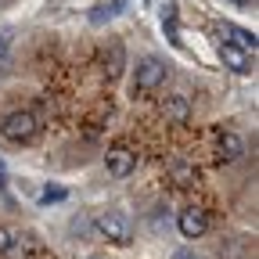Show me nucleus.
Here are the masks:
<instances>
[{"label":"nucleus","mask_w":259,"mask_h":259,"mask_svg":"<svg viewBox=\"0 0 259 259\" xmlns=\"http://www.w3.org/2000/svg\"><path fill=\"white\" fill-rule=\"evenodd\" d=\"M177 227H180L184 238H202V234L209 231V216H205V209H198V205H187V209L177 216Z\"/></svg>","instance_id":"nucleus-3"},{"label":"nucleus","mask_w":259,"mask_h":259,"mask_svg":"<svg viewBox=\"0 0 259 259\" xmlns=\"http://www.w3.org/2000/svg\"><path fill=\"white\" fill-rule=\"evenodd\" d=\"M241 137L238 134H231V130H227V134H220V158L223 162H238L241 158Z\"/></svg>","instance_id":"nucleus-10"},{"label":"nucleus","mask_w":259,"mask_h":259,"mask_svg":"<svg viewBox=\"0 0 259 259\" xmlns=\"http://www.w3.org/2000/svg\"><path fill=\"white\" fill-rule=\"evenodd\" d=\"M162 112H166V119H173V122H184V119L191 115V101H187L184 94H173V97H166Z\"/></svg>","instance_id":"nucleus-8"},{"label":"nucleus","mask_w":259,"mask_h":259,"mask_svg":"<svg viewBox=\"0 0 259 259\" xmlns=\"http://www.w3.org/2000/svg\"><path fill=\"white\" fill-rule=\"evenodd\" d=\"M234 4H252V0H234Z\"/></svg>","instance_id":"nucleus-17"},{"label":"nucleus","mask_w":259,"mask_h":259,"mask_svg":"<svg viewBox=\"0 0 259 259\" xmlns=\"http://www.w3.org/2000/svg\"><path fill=\"white\" fill-rule=\"evenodd\" d=\"M166 177H169V180H173L177 187H191V184H194V177H198V173H194V166H187L184 158H173L169 166H166Z\"/></svg>","instance_id":"nucleus-7"},{"label":"nucleus","mask_w":259,"mask_h":259,"mask_svg":"<svg viewBox=\"0 0 259 259\" xmlns=\"http://www.w3.org/2000/svg\"><path fill=\"white\" fill-rule=\"evenodd\" d=\"M220 32H223L227 40H234L231 47H238V51H255V36H252V32H245V29H238V25H223Z\"/></svg>","instance_id":"nucleus-11"},{"label":"nucleus","mask_w":259,"mask_h":259,"mask_svg":"<svg viewBox=\"0 0 259 259\" xmlns=\"http://www.w3.org/2000/svg\"><path fill=\"white\" fill-rule=\"evenodd\" d=\"M0 130H4V137H8V141H15V144H29L32 137L40 134V119H36V112H11Z\"/></svg>","instance_id":"nucleus-1"},{"label":"nucleus","mask_w":259,"mask_h":259,"mask_svg":"<svg viewBox=\"0 0 259 259\" xmlns=\"http://www.w3.org/2000/svg\"><path fill=\"white\" fill-rule=\"evenodd\" d=\"M173 259H194V255H191V252H184V248H180V252H177V255H173Z\"/></svg>","instance_id":"nucleus-16"},{"label":"nucleus","mask_w":259,"mask_h":259,"mask_svg":"<svg viewBox=\"0 0 259 259\" xmlns=\"http://www.w3.org/2000/svg\"><path fill=\"white\" fill-rule=\"evenodd\" d=\"M162 79H166V65L158 58H144L137 65V90H155Z\"/></svg>","instance_id":"nucleus-5"},{"label":"nucleus","mask_w":259,"mask_h":259,"mask_svg":"<svg viewBox=\"0 0 259 259\" xmlns=\"http://www.w3.org/2000/svg\"><path fill=\"white\" fill-rule=\"evenodd\" d=\"M97 231H101L108 241L115 245H130V238H134V227H130V216L112 209V212H101L97 216Z\"/></svg>","instance_id":"nucleus-2"},{"label":"nucleus","mask_w":259,"mask_h":259,"mask_svg":"<svg viewBox=\"0 0 259 259\" xmlns=\"http://www.w3.org/2000/svg\"><path fill=\"white\" fill-rule=\"evenodd\" d=\"M105 166H108V173L112 177H130L137 169V155L130 151V148H122V144H115V148H108V158H105Z\"/></svg>","instance_id":"nucleus-4"},{"label":"nucleus","mask_w":259,"mask_h":259,"mask_svg":"<svg viewBox=\"0 0 259 259\" xmlns=\"http://www.w3.org/2000/svg\"><path fill=\"white\" fill-rule=\"evenodd\" d=\"M112 11H122V0H112V4H97V8L90 11V18H94V22H105V18H112Z\"/></svg>","instance_id":"nucleus-13"},{"label":"nucleus","mask_w":259,"mask_h":259,"mask_svg":"<svg viewBox=\"0 0 259 259\" xmlns=\"http://www.w3.org/2000/svg\"><path fill=\"white\" fill-rule=\"evenodd\" d=\"M11 245V231H8V227H0V252H4Z\"/></svg>","instance_id":"nucleus-15"},{"label":"nucleus","mask_w":259,"mask_h":259,"mask_svg":"<svg viewBox=\"0 0 259 259\" xmlns=\"http://www.w3.org/2000/svg\"><path fill=\"white\" fill-rule=\"evenodd\" d=\"M101 65H105V72L115 79V76H122V65H126V51H122V44H108L105 51H101Z\"/></svg>","instance_id":"nucleus-6"},{"label":"nucleus","mask_w":259,"mask_h":259,"mask_svg":"<svg viewBox=\"0 0 259 259\" xmlns=\"http://www.w3.org/2000/svg\"><path fill=\"white\" fill-rule=\"evenodd\" d=\"M220 58H223L227 69L248 72V54H245V51H238V47H231V44H220Z\"/></svg>","instance_id":"nucleus-9"},{"label":"nucleus","mask_w":259,"mask_h":259,"mask_svg":"<svg viewBox=\"0 0 259 259\" xmlns=\"http://www.w3.org/2000/svg\"><path fill=\"white\" fill-rule=\"evenodd\" d=\"M65 194H69V191H65L61 184H51V187H47V191L40 194V202H44V205H51V202H61Z\"/></svg>","instance_id":"nucleus-14"},{"label":"nucleus","mask_w":259,"mask_h":259,"mask_svg":"<svg viewBox=\"0 0 259 259\" xmlns=\"http://www.w3.org/2000/svg\"><path fill=\"white\" fill-rule=\"evenodd\" d=\"M4 252H8V259H32V245H29V241H15V238H11V245H8Z\"/></svg>","instance_id":"nucleus-12"}]
</instances>
